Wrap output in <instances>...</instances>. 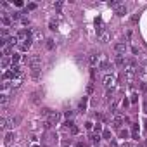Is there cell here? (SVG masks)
<instances>
[{
    "label": "cell",
    "mask_w": 147,
    "mask_h": 147,
    "mask_svg": "<svg viewBox=\"0 0 147 147\" xmlns=\"http://www.w3.org/2000/svg\"><path fill=\"white\" fill-rule=\"evenodd\" d=\"M97 68H99V69H107V68H109V62H107V57H106V54H100Z\"/></svg>",
    "instance_id": "obj_1"
},
{
    "label": "cell",
    "mask_w": 147,
    "mask_h": 147,
    "mask_svg": "<svg viewBox=\"0 0 147 147\" xmlns=\"http://www.w3.org/2000/svg\"><path fill=\"white\" fill-rule=\"evenodd\" d=\"M114 83H116V76H114V75H106V76H104V85H106L107 88H109V87L113 88Z\"/></svg>",
    "instance_id": "obj_2"
},
{
    "label": "cell",
    "mask_w": 147,
    "mask_h": 147,
    "mask_svg": "<svg viewBox=\"0 0 147 147\" xmlns=\"http://www.w3.org/2000/svg\"><path fill=\"white\" fill-rule=\"evenodd\" d=\"M114 52H116V55H125V52H126V43H116Z\"/></svg>",
    "instance_id": "obj_3"
},
{
    "label": "cell",
    "mask_w": 147,
    "mask_h": 147,
    "mask_svg": "<svg viewBox=\"0 0 147 147\" xmlns=\"http://www.w3.org/2000/svg\"><path fill=\"white\" fill-rule=\"evenodd\" d=\"M50 125H57L59 121H61V113H50L49 120H47Z\"/></svg>",
    "instance_id": "obj_4"
},
{
    "label": "cell",
    "mask_w": 147,
    "mask_h": 147,
    "mask_svg": "<svg viewBox=\"0 0 147 147\" xmlns=\"http://www.w3.org/2000/svg\"><path fill=\"white\" fill-rule=\"evenodd\" d=\"M123 121H125V118H123V116H116L114 120H113V126H114V128H121Z\"/></svg>",
    "instance_id": "obj_5"
},
{
    "label": "cell",
    "mask_w": 147,
    "mask_h": 147,
    "mask_svg": "<svg viewBox=\"0 0 147 147\" xmlns=\"http://www.w3.org/2000/svg\"><path fill=\"white\" fill-rule=\"evenodd\" d=\"M116 14H118V16H125V14H126V7H125V5H116Z\"/></svg>",
    "instance_id": "obj_6"
},
{
    "label": "cell",
    "mask_w": 147,
    "mask_h": 147,
    "mask_svg": "<svg viewBox=\"0 0 147 147\" xmlns=\"http://www.w3.org/2000/svg\"><path fill=\"white\" fill-rule=\"evenodd\" d=\"M31 42H33V38H28L26 42H23L21 43V50H28L29 47H31Z\"/></svg>",
    "instance_id": "obj_7"
},
{
    "label": "cell",
    "mask_w": 147,
    "mask_h": 147,
    "mask_svg": "<svg viewBox=\"0 0 147 147\" xmlns=\"http://www.w3.org/2000/svg\"><path fill=\"white\" fill-rule=\"evenodd\" d=\"M99 57H100V55L92 54V55H90V66H97V64H99Z\"/></svg>",
    "instance_id": "obj_8"
},
{
    "label": "cell",
    "mask_w": 147,
    "mask_h": 147,
    "mask_svg": "<svg viewBox=\"0 0 147 147\" xmlns=\"http://www.w3.org/2000/svg\"><path fill=\"white\" fill-rule=\"evenodd\" d=\"M16 138V135L12 133V131H9V133L5 135V144H12V140Z\"/></svg>",
    "instance_id": "obj_9"
},
{
    "label": "cell",
    "mask_w": 147,
    "mask_h": 147,
    "mask_svg": "<svg viewBox=\"0 0 147 147\" xmlns=\"http://www.w3.org/2000/svg\"><path fill=\"white\" fill-rule=\"evenodd\" d=\"M87 102H88V99L83 97V100L80 102V111H85V109H87Z\"/></svg>",
    "instance_id": "obj_10"
},
{
    "label": "cell",
    "mask_w": 147,
    "mask_h": 147,
    "mask_svg": "<svg viewBox=\"0 0 147 147\" xmlns=\"http://www.w3.org/2000/svg\"><path fill=\"white\" fill-rule=\"evenodd\" d=\"M0 126H2L4 130H7V128H9V121H7L5 118H2V120H0Z\"/></svg>",
    "instance_id": "obj_11"
},
{
    "label": "cell",
    "mask_w": 147,
    "mask_h": 147,
    "mask_svg": "<svg viewBox=\"0 0 147 147\" xmlns=\"http://www.w3.org/2000/svg\"><path fill=\"white\" fill-rule=\"evenodd\" d=\"M90 138H92V142H93L95 145H99V142H100V137H99V133H95V135H92Z\"/></svg>",
    "instance_id": "obj_12"
},
{
    "label": "cell",
    "mask_w": 147,
    "mask_h": 147,
    "mask_svg": "<svg viewBox=\"0 0 147 147\" xmlns=\"http://www.w3.org/2000/svg\"><path fill=\"white\" fill-rule=\"evenodd\" d=\"M19 61H21V55H19V54H14V55H12V66H14V64L17 66Z\"/></svg>",
    "instance_id": "obj_13"
},
{
    "label": "cell",
    "mask_w": 147,
    "mask_h": 147,
    "mask_svg": "<svg viewBox=\"0 0 147 147\" xmlns=\"http://www.w3.org/2000/svg\"><path fill=\"white\" fill-rule=\"evenodd\" d=\"M102 137H104L106 140H111V130H104L102 131Z\"/></svg>",
    "instance_id": "obj_14"
},
{
    "label": "cell",
    "mask_w": 147,
    "mask_h": 147,
    "mask_svg": "<svg viewBox=\"0 0 147 147\" xmlns=\"http://www.w3.org/2000/svg\"><path fill=\"white\" fill-rule=\"evenodd\" d=\"M138 61L142 64H147V54H138Z\"/></svg>",
    "instance_id": "obj_15"
},
{
    "label": "cell",
    "mask_w": 147,
    "mask_h": 147,
    "mask_svg": "<svg viewBox=\"0 0 147 147\" xmlns=\"http://www.w3.org/2000/svg\"><path fill=\"white\" fill-rule=\"evenodd\" d=\"M0 102H2L4 106L7 104V102H9V97H7V93H2V95H0Z\"/></svg>",
    "instance_id": "obj_16"
},
{
    "label": "cell",
    "mask_w": 147,
    "mask_h": 147,
    "mask_svg": "<svg viewBox=\"0 0 147 147\" xmlns=\"http://www.w3.org/2000/svg\"><path fill=\"white\" fill-rule=\"evenodd\" d=\"M38 100H40V93L36 92V93H33V95H31V102H33V104H36Z\"/></svg>",
    "instance_id": "obj_17"
},
{
    "label": "cell",
    "mask_w": 147,
    "mask_h": 147,
    "mask_svg": "<svg viewBox=\"0 0 147 147\" xmlns=\"http://www.w3.org/2000/svg\"><path fill=\"white\" fill-rule=\"evenodd\" d=\"M100 40H102V43H107V40H109V35L102 31V33H100Z\"/></svg>",
    "instance_id": "obj_18"
},
{
    "label": "cell",
    "mask_w": 147,
    "mask_h": 147,
    "mask_svg": "<svg viewBox=\"0 0 147 147\" xmlns=\"http://www.w3.org/2000/svg\"><path fill=\"white\" fill-rule=\"evenodd\" d=\"M47 49H49V50L54 49V40H52V38H47Z\"/></svg>",
    "instance_id": "obj_19"
},
{
    "label": "cell",
    "mask_w": 147,
    "mask_h": 147,
    "mask_svg": "<svg viewBox=\"0 0 147 147\" xmlns=\"http://www.w3.org/2000/svg\"><path fill=\"white\" fill-rule=\"evenodd\" d=\"M7 66H9V59L4 57V59H2V68H7Z\"/></svg>",
    "instance_id": "obj_20"
},
{
    "label": "cell",
    "mask_w": 147,
    "mask_h": 147,
    "mask_svg": "<svg viewBox=\"0 0 147 147\" xmlns=\"http://www.w3.org/2000/svg\"><path fill=\"white\" fill-rule=\"evenodd\" d=\"M11 17H12L14 21H17V19L21 17V12H14V14H12V16H11Z\"/></svg>",
    "instance_id": "obj_21"
},
{
    "label": "cell",
    "mask_w": 147,
    "mask_h": 147,
    "mask_svg": "<svg viewBox=\"0 0 147 147\" xmlns=\"http://www.w3.org/2000/svg\"><path fill=\"white\" fill-rule=\"evenodd\" d=\"M120 137H121V138H126V137H128V131H126V130H121V131H120Z\"/></svg>",
    "instance_id": "obj_22"
},
{
    "label": "cell",
    "mask_w": 147,
    "mask_h": 147,
    "mask_svg": "<svg viewBox=\"0 0 147 147\" xmlns=\"http://www.w3.org/2000/svg\"><path fill=\"white\" fill-rule=\"evenodd\" d=\"M99 131H102V125H100V123L95 125V133H99Z\"/></svg>",
    "instance_id": "obj_23"
},
{
    "label": "cell",
    "mask_w": 147,
    "mask_h": 147,
    "mask_svg": "<svg viewBox=\"0 0 147 147\" xmlns=\"http://www.w3.org/2000/svg\"><path fill=\"white\" fill-rule=\"evenodd\" d=\"M78 131H80V130H78V126H75V125H73V126H71V133H73V135H76Z\"/></svg>",
    "instance_id": "obj_24"
},
{
    "label": "cell",
    "mask_w": 147,
    "mask_h": 147,
    "mask_svg": "<svg viewBox=\"0 0 147 147\" xmlns=\"http://www.w3.org/2000/svg\"><path fill=\"white\" fill-rule=\"evenodd\" d=\"M49 26H50V29H55V28H57V23H55V21H50Z\"/></svg>",
    "instance_id": "obj_25"
},
{
    "label": "cell",
    "mask_w": 147,
    "mask_h": 147,
    "mask_svg": "<svg viewBox=\"0 0 147 147\" xmlns=\"http://www.w3.org/2000/svg\"><path fill=\"white\" fill-rule=\"evenodd\" d=\"M137 100H138V95H137V93H133V95H131V102H133V104H135Z\"/></svg>",
    "instance_id": "obj_26"
},
{
    "label": "cell",
    "mask_w": 147,
    "mask_h": 147,
    "mask_svg": "<svg viewBox=\"0 0 147 147\" xmlns=\"http://www.w3.org/2000/svg\"><path fill=\"white\" fill-rule=\"evenodd\" d=\"M2 21H4V24H11V19H9V17H5V16L2 17Z\"/></svg>",
    "instance_id": "obj_27"
},
{
    "label": "cell",
    "mask_w": 147,
    "mask_h": 147,
    "mask_svg": "<svg viewBox=\"0 0 147 147\" xmlns=\"http://www.w3.org/2000/svg\"><path fill=\"white\" fill-rule=\"evenodd\" d=\"M21 23L26 26V24H29V19H28V17H23V19H21Z\"/></svg>",
    "instance_id": "obj_28"
},
{
    "label": "cell",
    "mask_w": 147,
    "mask_h": 147,
    "mask_svg": "<svg viewBox=\"0 0 147 147\" xmlns=\"http://www.w3.org/2000/svg\"><path fill=\"white\" fill-rule=\"evenodd\" d=\"M121 147H135V144H130V142H125Z\"/></svg>",
    "instance_id": "obj_29"
},
{
    "label": "cell",
    "mask_w": 147,
    "mask_h": 147,
    "mask_svg": "<svg viewBox=\"0 0 147 147\" xmlns=\"http://www.w3.org/2000/svg\"><path fill=\"white\" fill-rule=\"evenodd\" d=\"M28 9H29V11H33V9H36V4H29V5H28Z\"/></svg>",
    "instance_id": "obj_30"
},
{
    "label": "cell",
    "mask_w": 147,
    "mask_h": 147,
    "mask_svg": "<svg viewBox=\"0 0 147 147\" xmlns=\"http://www.w3.org/2000/svg\"><path fill=\"white\" fill-rule=\"evenodd\" d=\"M87 92H88V93H92V92H93V87H92V85H88V87H87Z\"/></svg>",
    "instance_id": "obj_31"
},
{
    "label": "cell",
    "mask_w": 147,
    "mask_h": 147,
    "mask_svg": "<svg viewBox=\"0 0 147 147\" xmlns=\"http://www.w3.org/2000/svg\"><path fill=\"white\" fill-rule=\"evenodd\" d=\"M64 116H66V118H71V116H73V111H66Z\"/></svg>",
    "instance_id": "obj_32"
},
{
    "label": "cell",
    "mask_w": 147,
    "mask_h": 147,
    "mask_svg": "<svg viewBox=\"0 0 147 147\" xmlns=\"http://www.w3.org/2000/svg\"><path fill=\"white\" fill-rule=\"evenodd\" d=\"M145 131H147V121H145Z\"/></svg>",
    "instance_id": "obj_33"
}]
</instances>
